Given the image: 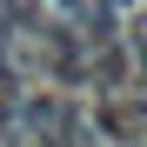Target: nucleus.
<instances>
[{"label":"nucleus","mask_w":147,"mask_h":147,"mask_svg":"<svg viewBox=\"0 0 147 147\" xmlns=\"http://www.w3.org/2000/svg\"><path fill=\"white\" fill-rule=\"evenodd\" d=\"M67 100H54V94H27V100H13V127L20 134H40V140H60V127H67Z\"/></svg>","instance_id":"f257e3e1"},{"label":"nucleus","mask_w":147,"mask_h":147,"mask_svg":"<svg viewBox=\"0 0 147 147\" xmlns=\"http://www.w3.org/2000/svg\"><path fill=\"white\" fill-rule=\"evenodd\" d=\"M7 120H13V114H7V100H0V134H7Z\"/></svg>","instance_id":"f03ea898"},{"label":"nucleus","mask_w":147,"mask_h":147,"mask_svg":"<svg viewBox=\"0 0 147 147\" xmlns=\"http://www.w3.org/2000/svg\"><path fill=\"white\" fill-rule=\"evenodd\" d=\"M140 147H147V140H140Z\"/></svg>","instance_id":"7ed1b4c3"}]
</instances>
